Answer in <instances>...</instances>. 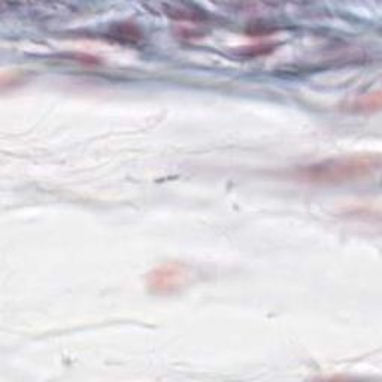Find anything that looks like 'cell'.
<instances>
[{
    "label": "cell",
    "mask_w": 382,
    "mask_h": 382,
    "mask_svg": "<svg viewBox=\"0 0 382 382\" xmlns=\"http://www.w3.org/2000/svg\"><path fill=\"white\" fill-rule=\"evenodd\" d=\"M166 16L172 17L178 21H191V23H201L205 20V14L201 12H193L189 8L184 6H166Z\"/></svg>",
    "instance_id": "5"
},
{
    "label": "cell",
    "mask_w": 382,
    "mask_h": 382,
    "mask_svg": "<svg viewBox=\"0 0 382 382\" xmlns=\"http://www.w3.org/2000/svg\"><path fill=\"white\" fill-rule=\"evenodd\" d=\"M111 37H114L117 42L129 44V45H138L142 41V32L136 28L133 23H118L111 28Z\"/></svg>",
    "instance_id": "4"
},
{
    "label": "cell",
    "mask_w": 382,
    "mask_h": 382,
    "mask_svg": "<svg viewBox=\"0 0 382 382\" xmlns=\"http://www.w3.org/2000/svg\"><path fill=\"white\" fill-rule=\"evenodd\" d=\"M382 107V93L379 90L371 91V93L355 96L351 100H348L342 109L350 112V114H375Z\"/></svg>",
    "instance_id": "3"
},
{
    "label": "cell",
    "mask_w": 382,
    "mask_h": 382,
    "mask_svg": "<svg viewBox=\"0 0 382 382\" xmlns=\"http://www.w3.org/2000/svg\"><path fill=\"white\" fill-rule=\"evenodd\" d=\"M190 270L182 263H166L148 273L147 285L155 296L174 294L187 284Z\"/></svg>",
    "instance_id": "2"
},
{
    "label": "cell",
    "mask_w": 382,
    "mask_h": 382,
    "mask_svg": "<svg viewBox=\"0 0 382 382\" xmlns=\"http://www.w3.org/2000/svg\"><path fill=\"white\" fill-rule=\"evenodd\" d=\"M381 163L379 154L345 155L302 166L293 175L311 184H345L374 177L379 172Z\"/></svg>",
    "instance_id": "1"
},
{
    "label": "cell",
    "mask_w": 382,
    "mask_h": 382,
    "mask_svg": "<svg viewBox=\"0 0 382 382\" xmlns=\"http://www.w3.org/2000/svg\"><path fill=\"white\" fill-rule=\"evenodd\" d=\"M276 44L273 42H266V44H257L253 47H244L239 51V56L245 57V59H256V57H261V56H268L270 54L272 51H275Z\"/></svg>",
    "instance_id": "6"
}]
</instances>
